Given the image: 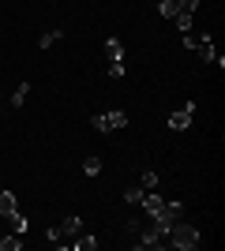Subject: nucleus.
Masks as SVG:
<instances>
[{"instance_id":"obj_1","label":"nucleus","mask_w":225,"mask_h":251,"mask_svg":"<svg viewBox=\"0 0 225 251\" xmlns=\"http://www.w3.org/2000/svg\"><path fill=\"white\" fill-rule=\"evenodd\" d=\"M169 236H173V248H180V251H195L199 248V229H195V225H184V221H173V229H169Z\"/></svg>"},{"instance_id":"obj_2","label":"nucleus","mask_w":225,"mask_h":251,"mask_svg":"<svg viewBox=\"0 0 225 251\" xmlns=\"http://www.w3.org/2000/svg\"><path fill=\"white\" fill-rule=\"evenodd\" d=\"M184 49H188V52H199L203 60H218V49H214V42H210L206 34H192V30H184Z\"/></svg>"},{"instance_id":"obj_3","label":"nucleus","mask_w":225,"mask_h":251,"mask_svg":"<svg viewBox=\"0 0 225 251\" xmlns=\"http://www.w3.org/2000/svg\"><path fill=\"white\" fill-rule=\"evenodd\" d=\"M94 127L98 131H120V127H128V113H120V109L101 113V116H94Z\"/></svg>"},{"instance_id":"obj_4","label":"nucleus","mask_w":225,"mask_h":251,"mask_svg":"<svg viewBox=\"0 0 225 251\" xmlns=\"http://www.w3.org/2000/svg\"><path fill=\"white\" fill-rule=\"evenodd\" d=\"M165 244H169V240H165V236H161V232L154 229V225H147V229L139 232V240H135V248H143V251H147V248H165Z\"/></svg>"},{"instance_id":"obj_5","label":"nucleus","mask_w":225,"mask_h":251,"mask_svg":"<svg viewBox=\"0 0 225 251\" xmlns=\"http://www.w3.org/2000/svg\"><path fill=\"white\" fill-rule=\"evenodd\" d=\"M192 116H195V101H188L184 109H176V113L169 116V127H173V131H184V127L192 124Z\"/></svg>"},{"instance_id":"obj_6","label":"nucleus","mask_w":225,"mask_h":251,"mask_svg":"<svg viewBox=\"0 0 225 251\" xmlns=\"http://www.w3.org/2000/svg\"><path fill=\"white\" fill-rule=\"evenodd\" d=\"M143 210H147L150 218H158V214H165V199H161L158 191L150 188V191H143Z\"/></svg>"},{"instance_id":"obj_7","label":"nucleus","mask_w":225,"mask_h":251,"mask_svg":"<svg viewBox=\"0 0 225 251\" xmlns=\"http://www.w3.org/2000/svg\"><path fill=\"white\" fill-rule=\"evenodd\" d=\"M79 232H83V218L68 214V218L60 221V236H68V240H72V236H79Z\"/></svg>"},{"instance_id":"obj_8","label":"nucleus","mask_w":225,"mask_h":251,"mask_svg":"<svg viewBox=\"0 0 225 251\" xmlns=\"http://www.w3.org/2000/svg\"><path fill=\"white\" fill-rule=\"evenodd\" d=\"M105 56L113 64H124V45H120L117 38H109V42H105Z\"/></svg>"},{"instance_id":"obj_9","label":"nucleus","mask_w":225,"mask_h":251,"mask_svg":"<svg viewBox=\"0 0 225 251\" xmlns=\"http://www.w3.org/2000/svg\"><path fill=\"white\" fill-rule=\"evenodd\" d=\"M94 248H98L94 236H86V232H79V236H75V251H94Z\"/></svg>"},{"instance_id":"obj_10","label":"nucleus","mask_w":225,"mask_h":251,"mask_svg":"<svg viewBox=\"0 0 225 251\" xmlns=\"http://www.w3.org/2000/svg\"><path fill=\"white\" fill-rule=\"evenodd\" d=\"M23 248V232H15V236H4L0 240V251H19Z\"/></svg>"},{"instance_id":"obj_11","label":"nucleus","mask_w":225,"mask_h":251,"mask_svg":"<svg viewBox=\"0 0 225 251\" xmlns=\"http://www.w3.org/2000/svg\"><path fill=\"white\" fill-rule=\"evenodd\" d=\"M26 90H30V83H19L15 90H11V105H15V109H19V105L26 101Z\"/></svg>"},{"instance_id":"obj_12","label":"nucleus","mask_w":225,"mask_h":251,"mask_svg":"<svg viewBox=\"0 0 225 251\" xmlns=\"http://www.w3.org/2000/svg\"><path fill=\"white\" fill-rule=\"evenodd\" d=\"M139 188H143V191L158 188V173H154V169H147V173H143V176H139Z\"/></svg>"},{"instance_id":"obj_13","label":"nucleus","mask_w":225,"mask_h":251,"mask_svg":"<svg viewBox=\"0 0 225 251\" xmlns=\"http://www.w3.org/2000/svg\"><path fill=\"white\" fill-rule=\"evenodd\" d=\"M158 11L165 15V19H173V15L180 11V4H176V0H161V4H158Z\"/></svg>"},{"instance_id":"obj_14","label":"nucleus","mask_w":225,"mask_h":251,"mask_svg":"<svg viewBox=\"0 0 225 251\" xmlns=\"http://www.w3.org/2000/svg\"><path fill=\"white\" fill-rule=\"evenodd\" d=\"M56 38H60V30H45L42 38H38V49H49V45H56Z\"/></svg>"},{"instance_id":"obj_15","label":"nucleus","mask_w":225,"mask_h":251,"mask_svg":"<svg viewBox=\"0 0 225 251\" xmlns=\"http://www.w3.org/2000/svg\"><path fill=\"white\" fill-rule=\"evenodd\" d=\"M173 23H176V30H192V15H188V11H176Z\"/></svg>"},{"instance_id":"obj_16","label":"nucleus","mask_w":225,"mask_h":251,"mask_svg":"<svg viewBox=\"0 0 225 251\" xmlns=\"http://www.w3.org/2000/svg\"><path fill=\"white\" fill-rule=\"evenodd\" d=\"M83 173H86V176H98V173H101V161H98V157H86V161H83Z\"/></svg>"},{"instance_id":"obj_17","label":"nucleus","mask_w":225,"mask_h":251,"mask_svg":"<svg viewBox=\"0 0 225 251\" xmlns=\"http://www.w3.org/2000/svg\"><path fill=\"white\" fill-rule=\"evenodd\" d=\"M124 202L139 206V202H143V188H128V191H124Z\"/></svg>"},{"instance_id":"obj_18","label":"nucleus","mask_w":225,"mask_h":251,"mask_svg":"<svg viewBox=\"0 0 225 251\" xmlns=\"http://www.w3.org/2000/svg\"><path fill=\"white\" fill-rule=\"evenodd\" d=\"M180 4V11H188V15H195V8H199V0H176Z\"/></svg>"},{"instance_id":"obj_19","label":"nucleus","mask_w":225,"mask_h":251,"mask_svg":"<svg viewBox=\"0 0 225 251\" xmlns=\"http://www.w3.org/2000/svg\"><path fill=\"white\" fill-rule=\"evenodd\" d=\"M45 240H49V244H60V225H53V229L45 232Z\"/></svg>"}]
</instances>
